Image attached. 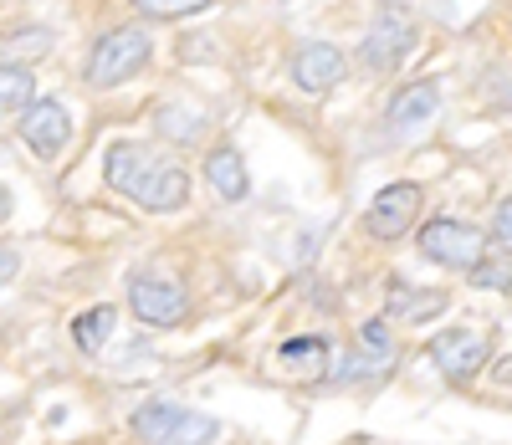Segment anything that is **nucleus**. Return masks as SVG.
<instances>
[{
  "label": "nucleus",
  "mask_w": 512,
  "mask_h": 445,
  "mask_svg": "<svg viewBox=\"0 0 512 445\" xmlns=\"http://www.w3.org/2000/svg\"><path fill=\"white\" fill-rule=\"evenodd\" d=\"M415 246H420L425 261L451 266V272H472V266L487 256V231L472 226V220H456V215H431L415 231Z\"/></svg>",
  "instance_id": "4"
},
{
  "label": "nucleus",
  "mask_w": 512,
  "mask_h": 445,
  "mask_svg": "<svg viewBox=\"0 0 512 445\" xmlns=\"http://www.w3.org/2000/svg\"><path fill=\"white\" fill-rule=\"evenodd\" d=\"M277 359H282L292 374L323 379V369H328V338H287V343L277 348Z\"/></svg>",
  "instance_id": "14"
},
{
  "label": "nucleus",
  "mask_w": 512,
  "mask_h": 445,
  "mask_svg": "<svg viewBox=\"0 0 512 445\" xmlns=\"http://www.w3.org/2000/svg\"><path fill=\"white\" fill-rule=\"evenodd\" d=\"M384 302H390V313L400 323H431L446 313V292H431V287H405V282H390V292H384Z\"/></svg>",
  "instance_id": "13"
},
{
  "label": "nucleus",
  "mask_w": 512,
  "mask_h": 445,
  "mask_svg": "<svg viewBox=\"0 0 512 445\" xmlns=\"http://www.w3.org/2000/svg\"><path fill=\"white\" fill-rule=\"evenodd\" d=\"M292 82L303 87V93H328V87L344 82L349 72V57L333 47V41H308V47H297L292 52Z\"/></svg>",
  "instance_id": "10"
},
{
  "label": "nucleus",
  "mask_w": 512,
  "mask_h": 445,
  "mask_svg": "<svg viewBox=\"0 0 512 445\" xmlns=\"http://www.w3.org/2000/svg\"><path fill=\"white\" fill-rule=\"evenodd\" d=\"M436 108H441V87H436V82H410V87H400V93L390 98V108H384V123H390L395 133H410V128L431 123Z\"/></svg>",
  "instance_id": "11"
},
{
  "label": "nucleus",
  "mask_w": 512,
  "mask_h": 445,
  "mask_svg": "<svg viewBox=\"0 0 512 445\" xmlns=\"http://www.w3.org/2000/svg\"><path fill=\"white\" fill-rule=\"evenodd\" d=\"M128 313L144 328H180L190 318V297L164 277H128Z\"/></svg>",
  "instance_id": "6"
},
{
  "label": "nucleus",
  "mask_w": 512,
  "mask_h": 445,
  "mask_svg": "<svg viewBox=\"0 0 512 445\" xmlns=\"http://www.w3.org/2000/svg\"><path fill=\"white\" fill-rule=\"evenodd\" d=\"M52 52V31L47 26H26V31H11V36H0V57H47Z\"/></svg>",
  "instance_id": "18"
},
{
  "label": "nucleus",
  "mask_w": 512,
  "mask_h": 445,
  "mask_svg": "<svg viewBox=\"0 0 512 445\" xmlns=\"http://www.w3.org/2000/svg\"><path fill=\"white\" fill-rule=\"evenodd\" d=\"M466 277H472L477 287H497V292H512V272H507V266H497V261H487V256H482V261H477V266H472V272H466Z\"/></svg>",
  "instance_id": "20"
},
{
  "label": "nucleus",
  "mask_w": 512,
  "mask_h": 445,
  "mask_svg": "<svg viewBox=\"0 0 512 445\" xmlns=\"http://www.w3.org/2000/svg\"><path fill=\"white\" fill-rule=\"evenodd\" d=\"M113 323H118V313H113L108 302H103V307H88V313H82V318L72 323V338H77L82 348H88V353H98V348L113 338Z\"/></svg>",
  "instance_id": "17"
},
{
  "label": "nucleus",
  "mask_w": 512,
  "mask_h": 445,
  "mask_svg": "<svg viewBox=\"0 0 512 445\" xmlns=\"http://www.w3.org/2000/svg\"><path fill=\"white\" fill-rule=\"evenodd\" d=\"M154 57V41L144 26H113L93 41V52H88V67H82V77H88V87H123V82H134Z\"/></svg>",
  "instance_id": "2"
},
{
  "label": "nucleus",
  "mask_w": 512,
  "mask_h": 445,
  "mask_svg": "<svg viewBox=\"0 0 512 445\" xmlns=\"http://www.w3.org/2000/svg\"><path fill=\"white\" fill-rule=\"evenodd\" d=\"M103 180L123 200H134L149 215H175L190 200V174L175 159H159L139 144H113L103 159Z\"/></svg>",
  "instance_id": "1"
},
{
  "label": "nucleus",
  "mask_w": 512,
  "mask_h": 445,
  "mask_svg": "<svg viewBox=\"0 0 512 445\" xmlns=\"http://www.w3.org/2000/svg\"><path fill=\"white\" fill-rule=\"evenodd\" d=\"M134 6L149 16V21H180V16H195V11H210L216 0H134Z\"/></svg>",
  "instance_id": "19"
},
{
  "label": "nucleus",
  "mask_w": 512,
  "mask_h": 445,
  "mask_svg": "<svg viewBox=\"0 0 512 445\" xmlns=\"http://www.w3.org/2000/svg\"><path fill=\"white\" fill-rule=\"evenodd\" d=\"M16 272H21V256H16L11 246H0V287H11Z\"/></svg>",
  "instance_id": "22"
},
{
  "label": "nucleus",
  "mask_w": 512,
  "mask_h": 445,
  "mask_svg": "<svg viewBox=\"0 0 512 445\" xmlns=\"http://www.w3.org/2000/svg\"><path fill=\"white\" fill-rule=\"evenodd\" d=\"M154 128L164 133L169 144H195L205 133V118L195 108H185V103H159L154 108Z\"/></svg>",
  "instance_id": "15"
},
{
  "label": "nucleus",
  "mask_w": 512,
  "mask_h": 445,
  "mask_svg": "<svg viewBox=\"0 0 512 445\" xmlns=\"http://www.w3.org/2000/svg\"><path fill=\"white\" fill-rule=\"evenodd\" d=\"M431 364L441 369V379L451 384V389H466L482 369H487V338L482 333H472V328H446V333H436L431 338Z\"/></svg>",
  "instance_id": "5"
},
{
  "label": "nucleus",
  "mask_w": 512,
  "mask_h": 445,
  "mask_svg": "<svg viewBox=\"0 0 512 445\" xmlns=\"http://www.w3.org/2000/svg\"><path fill=\"white\" fill-rule=\"evenodd\" d=\"M415 215H420V185L415 180H395L384 185L369 210H364V231L374 241H400L405 231H415Z\"/></svg>",
  "instance_id": "7"
},
{
  "label": "nucleus",
  "mask_w": 512,
  "mask_h": 445,
  "mask_svg": "<svg viewBox=\"0 0 512 445\" xmlns=\"http://www.w3.org/2000/svg\"><path fill=\"white\" fill-rule=\"evenodd\" d=\"M492 374H497V384H507V389H512V353H502V359L492 364Z\"/></svg>",
  "instance_id": "23"
},
{
  "label": "nucleus",
  "mask_w": 512,
  "mask_h": 445,
  "mask_svg": "<svg viewBox=\"0 0 512 445\" xmlns=\"http://www.w3.org/2000/svg\"><path fill=\"white\" fill-rule=\"evenodd\" d=\"M487 241H497L502 251H512V195L497 205V215H492V236Z\"/></svg>",
  "instance_id": "21"
},
{
  "label": "nucleus",
  "mask_w": 512,
  "mask_h": 445,
  "mask_svg": "<svg viewBox=\"0 0 512 445\" xmlns=\"http://www.w3.org/2000/svg\"><path fill=\"white\" fill-rule=\"evenodd\" d=\"M205 185L216 190L226 205H241V200L251 195V180H246V159H241V149H231V144L210 149V154H205Z\"/></svg>",
  "instance_id": "12"
},
{
  "label": "nucleus",
  "mask_w": 512,
  "mask_h": 445,
  "mask_svg": "<svg viewBox=\"0 0 512 445\" xmlns=\"http://www.w3.org/2000/svg\"><path fill=\"white\" fill-rule=\"evenodd\" d=\"M410 47H415V21L405 11H379L374 26L359 41V62L369 72H390V67H400L410 57Z\"/></svg>",
  "instance_id": "8"
},
{
  "label": "nucleus",
  "mask_w": 512,
  "mask_h": 445,
  "mask_svg": "<svg viewBox=\"0 0 512 445\" xmlns=\"http://www.w3.org/2000/svg\"><path fill=\"white\" fill-rule=\"evenodd\" d=\"M128 430L144 445H216L221 440V420L200 415L185 405H169V399H149L128 415Z\"/></svg>",
  "instance_id": "3"
},
{
  "label": "nucleus",
  "mask_w": 512,
  "mask_h": 445,
  "mask_svg": "<svg viewBox=\"0 0 512 445\" xmlns=\"http://www.w3.org/2000/svg\"><path fill=\"white\" fill-rule=\"evenodd\" d=\"M21 139L36 159H57L72 144V113L62 98H31L21 113Z\"/></svg>",
  "instance_id": "9"
},
{
  "label": "nucleus",
  "mask_w": 512,
  "mask_h": 445,
  "mask_svg": "<svg viewBox=\"0 0 512 445\" xmlns=\"http://www.w3.org/2000/svg\"><path fill=\"white\" fill-rule=\"evenodd\" d=\"M36 98V77H31V67L21 62V67H11V62H0V113H21L26 103Z\"/></svg>",
  "instance_id": "16"
}]
</instances>
